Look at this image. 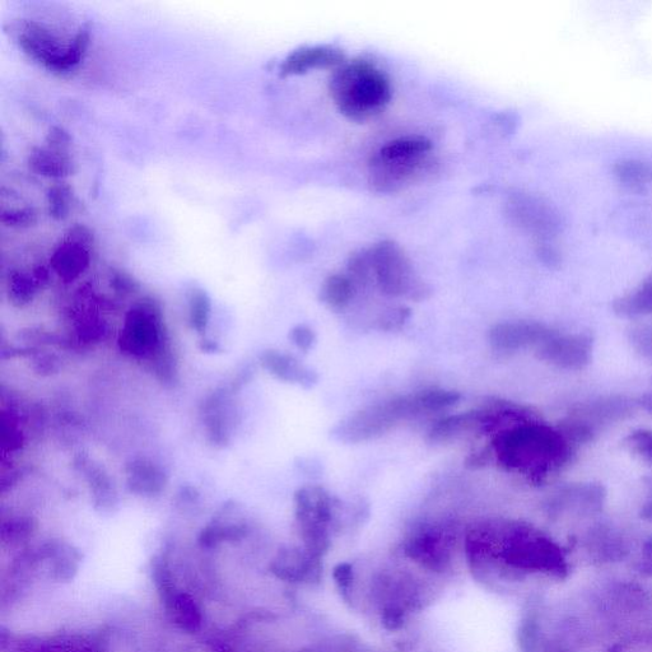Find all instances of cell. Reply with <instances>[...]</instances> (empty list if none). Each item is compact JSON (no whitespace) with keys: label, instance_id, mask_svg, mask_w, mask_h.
<instances>
[{"label":"cell","instance_id":"38","mask_svg":"<svg viewBox=\"0 0 652 652\" xmlns=\"http://www.w3.org/2000/svg\"><path fill=\"white\" fill-rule=\"evenodd\" d=\"M409 316H411V311H409V309L399 307V309H393L386 312V314L381 316L380 320L377 321V324H379L380 330H388V332H390V330L403 328V325L407 323Z\"/></svg>","mask_w":652,"mask_h":652},{"label":"cell","instance_id":"40","mask_svg":"<svg viewBox=\"0 0 652 652\" xmlns=\"http://www.w3.org/2000/svg\"><path fill=\"white\" fill-rule=\"evenodd\" d=\"M553 240L551 241H538L537 242V253L539 258L543 260L544 263L549 265V267H554L561 263V254L560 251L553 245Z\"/></svg>","mask_w":652,"mask_h":652},{"label":"cell","instance_id":"44","mask_svg":"<svg viewBox=\"0 0 652 652\" xmlns=\"http://www.w3.org/2000/svg\"><path fill=\"white\" fill-rule=\"evenodd\" d=\"M202 349L204 352H217L220 351V346L216 342L212 341H203Z\"/></svg>","mask_w":652,"mask_h":652},{"label":"cell","instance_id":"7","mask_svg":"<svg viewBox=\"0 0 652 652\" xmlns=\"http://www.w3.org/2000/svg\"><path fill=\"white\" fill-rule=\"evenodd\" d=\"M337 515V501L324 487L310 484L297 489L296 523L307 552L319 558L328 552Z\"/></svg>","mask_w":652,"mask_h":652},{"label":"cell","instance_id":"35","mask_svg":"<svg viewBox=\"0 0 652 652\" xmlns=\"http://www.w3.org/2000/svg\"><path fill=\"white\" fill-rule=\"evenodd\" d=\"M630 342L633 349L641 355L652 361V328L651 326H641L633 329L630 334Z\"/></svg>","mask_w":652,"mask_h":652},{"label":"cell","instance_id":"19","mask_svg":"<svg viewBox=\"0 0 652 652\" xmlns=\"http://www.w3.org/2000/svg\"><path fill=\"white\" fill-rule=\"evenodd\" d=\"M90 264V246L65 239V237L50 258L51 269L65 283L76 281L86 272Z\"/></svg>","mask_w":652,"mask_h":652},{"label":"cell","instance_id":"23","mask_svg":"<svg viewBox=\"0 0 652 652\" xmlns=\"http://www.w3.org/2000/svg\"><path fill=\"white\" fill-rule=\"evenodd\" d=\"M27 163L32 171L46 178H67L74 172V163L68 153L50 147L32 148Z\"/></svg>","mask_w":652,"mask_h":652},{"label":"cell","instance_id":"6","mask_svg":"<svg viewBox=\"0 0 652 652\" xmlns=\"http://www.w3.org/2000/svg\"><path fill=\"white\" fill-rule=\"evenodd\" d=\"M372 281L383 295L426 300L430 288L417 276L411 260L397 242L385 240L369 249Z\"/></svg>","mask_w":652,"mask_h":652},{"label":"cell","instance_id":"3","mask_svg":"<svg viewBox=\"0 0 652 652\" xmlns=\"http://www.w3.org/2000/svg\"><path fill=\"white\" fill-rule=\"evenodd\" d=\"M118 346L125 356L148 362L161 383H175L178 366L162 306L155 298L143 297L130 307Z\"/></svg>","mask_w":652,"mask_h":652},{"label":"cell","instance_id":"17","mask_svg":"<svg viewBox=\"0 0 652 652\" xmlns=\"http://www.w3.org/2000/svg\"><path fill=\"white\" fill-rule=\"evenodd\" d=\"M246 530L248 525L241 516L240 506L235 502H227L200 534V543L204 547H214L222 542H234L245 537Z\"/></svg>","mask_w":652,"mask_h":652},{"label":"cell","instance_id":"34","mask_svg":"<svg viewBox=\"0 0 652 652\" xmlns=\"http://www.w3.org/2000/svg\"><path fill=\"white\" fill-rule=\"evenodd\" d=\"M110 286L115 293L123 297L135 295L141 288L137 279L124 272V270H113L111 272Z\"/></svg>","mask_w":652,"mask_h":652},{"label":"cell","instance_id":"1","mask_svg":"<svg viewBox=\"0 0 652 652\" xmlns=\"http://www.w3.org/2000/svg\"><path fill=\"white\" fill-rule=\"evenodd\" d=\"M487 449L506 472L542 481L565 467L574 447L558 428L529 417L495 433Z\"/></svg>","mask_w":652,"mask_h":652},{"label":"cell","instance_id":"16","mask_svg":"<svg viewBox=\"0 0 652 652\" xmlns=\"http://www.w3.org/2000/svg\"><path fill=\"white\" fill-rule=\"evenodd\" d=\"M157 580L172 621L185 631H198L202 626V613L192 596L176 590L163 570L157 575Z\"/></svg>","mask_w":652,"mask_h":652},{"label":"cell","instance_id":"18","mask_svg":"<svg viewBox=\"0 0 652 652\" xmlns=\"http://www.w3.org/2000/svg\"><path fill=\"white\" fill-rule=\"evenodd\" d=\"M633 407L635 405L627 398L614 395V397H603L579 404L571 414L584 419L598 430L600 426L622 421L631 416Z\"/></svg>","mask_w":652,"mask_h":652},{"label":"cell","instance_id":"10","mask_svg":"<svg viewBox=\"0 0 652 652\" xmlns=\"http://www.w3.org/2000/svg\"><path fill=\"white\" fill-rule=\"evenodd\" d=\"M593 338L589 334L554 332L535 349L539 360L557 369L580 371L589 366L593 357Z\"/></svg>","mask_w":652,"mask_h":652},{"label":"cell","instance_id":"26","mask_svg":"<svg viewBox=\"0 0 652 652\" xmlns=\"http://www.w3.org/2000/svg\"><path fill=\"white\" fill-rule=\"evenodd\" d=\"M616 314L623 318H637L652 314V274L628 295L618 298L613 304Z\"/></svg>","mask_w":652,"mask_h":652},{"label":"cell","instance_id":"24","mask_svg":"<svg viewBox=\"0 0 652 652\" xmlns=\"http://www.w3.org/2000/svg\"><path fill=\"white\" fill-rule=\"evenodd\" d=\"M358 286L348 273H335L320 288V301L333 311L346 310L356 297Z\"/></svg>","mask_w":652,"mask_h":652},{"label":"cell","instance_id":"42","mask_svg":"<svg viewBox=\"0 0 652 652\" xmlns=\"http://www.w3.org/2000/svg\"><path fill=\"white\" fill-rule=\"evenodd\" d=\"M65 239L79 242V244L87 245L91 248L93 241H95V236H93L91 228L85 225H79L78 223V225L69 228L67 234H65Z\"/></svg>","mask_w":652,"mask_h":652},{"label":"cell","instance_id":"43","mask_svg":"<svg viewBox=\"0 0 652 652\" xmlns=\"http://www.w3.org/2000/svg\"><path fill=\"white\" fill-rule=\"evenodd\" d=\"M640 405L647 412L652 413V394H646L640 399Z\"/></svg>","mask_w":652,"mask_h":652},{"label":"cell","instance_id":"2","mask_svg":"<svg viewBox=\"0 0 652 652\" xmlns=\"http://www.w3.org/2000/svg\"><path fill=\"white\" fill-rule=\"evenodd\" d=\"M460 398L456 391L445 389H425L397 395L349 414L333 428L332 436L343 444L376 440L409 419L446 411L454 407Z\"/></svg>","mask_w":652,"mask_h":652},{"label":"cell","instance_id":"20","mask_svg":"<svg viewBox=\"0 0 652 652\" xmlns=\"http://www.w3.org/2000/svg\"><path fill=\"white\" fill-rule=\"evenodd\" d=\"M169 477L155 461L138 458L127 467V486L138 496L155 497L165 491Z\"/></svg>","mask_w":652,"mask_h":652},{"label":"cell","instance_id":"30","mask_svg":"<svg viewBox=\"0 0 652 652\" xmlns=\"http://www.w3.org/2000/svg\"><path fill=\"white\" fill-rule=\"evenodd\" d=\"M88 45H90V30L87 27H81L76 36L73 37L71 44L68 45L67 50H65L62 60H60L58 73L74 71L85 58Z\"/></svg>","mask_w":652,"mask_h":652},{"label":"cell","instance_id":"14","mask_svg":"<svg viewBox=\"0 0 652 652\" xmlns=\"http://www.w3.org/2000/svg\"><path fill=\"white\" fill-rule=\"evenodd\" d=\"M346 63V58L341 50L332 46H304L292 51L281 64L283 77L301 76V74L318 69H337Z\"/></svg>","mask_w":652,"mask_h":652},{"label":"cell","instance_id":"36","mask_svg":"<svg viewBox=\"0 0 652 652\" xmlns=\"http://www.w3.org/2000/svg\"><path fill=\"white\" fill-rule=\"evenodd\" d=\"M290 339L297 349L302 352H310L316 343L314 330L305 324L296 325L290 332Z\"/></svg>","mask_w":652,"mask_h":652},{"label":"cell","instance_id":"13","mask_svg":"<svg viewBox=\"0 0 652 652\" xmlns=\"http://www.w3.org/2000/svg\"><path fill=\"white\" fill-rule=\"evenodd\" d=\"M17 40L30 58L43 64L49 71L58 73L60 60L68 45L60 44L58 37L48 27L36 21H23Z\"/></svg>","mask_w":652,"mask_h":652},{"label":"cell","instance_id":"41","mask_svg":"<svg viewBox=\"0 0 652 652\" xmlns=\"http://www.w3.org/2000/svg\"><path fill=\"white\" fill-rule=\"evenodd\" d=\"M34 369L41 375L55 374L59 370V358L54 355H40L34 353Z\"/></svg>","mask_w":652,"mask_h":652},{"label":"cell","instance_id":"9","mask_svg":"<svg viewBox=\"0 0 652 652\" xmlns=\"http://www.w3.org/2000/svg\"><path fill=\"white\" fill-rule=\"evenodd\" d=\"M512 221L538 241H551L562 231L561 213L542 198L530 194H516L509 202Z\"/></svg>","mask_w":652,"mask_h":652},{"label":"cell","instance_id":"8","mask_svg":"<svg viewBox=\"0 0 652 652\" xmlns=\"http://www.w3.org/2000/svg\"><path fill=\"white\" fill-rule=\"evenodd\" d=\"M456 546V533L449 524L418 525L405 540V554L413 562L441 571L449 565Z\"/></svg>","mask_w":652,"mask_h":652},{"label":"cell","instance_id":"27","mask_svg":"<svg viewBox=\"0 0 652 652\" xmlns=\"http://www.w3.org/2000/svg\"><path fill=\"white\" fill-rule=\"evenodd\" d=\"M614 176L619 183L632 189H644L652 184V163L642 160H621L613 166Z\"/></svg>","mask_w":652,"mask_h":652},{"label":"cell","instance_id":"29","mask_svg":"<svg viewBox=\"0 0 652 652\" xmlns=\"http://www.w3.org/2000/svg\"><path fill=\"white\" fill-rule=\"evenodd\" d=\"M41 288L34 273H11L8 281V297L13 306L25 307L34 301L37 291Z\"/></svg>","mask_w":652,"mask_h":652},{"label":"cell","instance_id":"22","mask_svg":"<svg viewBox=\"0 0 652 652\" xmlns=\"http://www.w3.org/2000/svg\"><path fill=\"white\" fill-rule=\"evenodd\" d=\"M76 465L85 475L96 509L104 512L113 510L118 505V495L109 474L99 464L87 458L79 459Z\"/></svg>","mask_w":652,"mask_h":652},{"label":"cell","instance_id":"37","mask_svg":"<svg viewBox=\"0 0 652 652\" xmlns=\"http://www.w3.org/2000/svg\"><path fill=\"white\" fill-rule=\"evenodd\" d=\"M35 523L32 519H16L3 526V537L11 540H20L34 533Z\"/></svg>","mask_w":652,"mask_h":652},{"label":"cell","instance_id":"39","mask_svg":"<svg viewBox=\"0 0 652 652\" xmlns=\"http://www.w3.org/2000/svg\"><path fill=\"white\" fill-rule=\"evenodd\" d=\"M71 142V134L63 127H59V125L51 127L48 135H46L48 147L55 149V151L67 152L68 147L71 146Z\"/></svg>","mask_w":652,"mask_h":652},{"label":"cell","instance_id":"12","mask_svg":"<svg viewBox=\"0 0 652 652\" xmlns=\"http://www.w3.org/2000/svg\"><path fill=\"white\" fill-rule=\"evenodd\" d=\"M235 389L232 386L213 391L202 405V419L209 444L223 449L232 440L236 425Z\"/></svg>","mask_w":652,"mask_h":652},{"label":"cell","instance_id":"15","mask_svg":"<svg viewBox=\"0 0 652 652\" xmlns=\"http://www.w3.org/2000/svg\"><path fill=\"white\" fill-rule=\"evenodd\" d=\"M260 365L268 374L283 383L295 384L305 389L314 388L318 384L319 376L315 371L306 367L295 356L276 349L263 352Z\"/></svg>","mask_w":652,"mask_h":652},{"label":"cell","instance_id":"4","mask_svg":"<svg viewBox=\"0 0 652 652\" xmlns=\"http://www.w3.org/2000/svg\"><path fill=\"white\" fill-rule=\"evenodd\" d=\"M329 91L339 113L358 123L383 113L393 97L389 77L365 59L352 60L335 69Z\"/></svg>","mask_w":652,"mask_h":652},{"label":"cell","instance_id":"32","mask_svg":"<svg viewBox=\"0 0 652 652\" xmlns=\"http://www.w3.org/2000/svg\"><path fill=\"white\" fill-rule=\"evenodd\" d=\"M626 445L631 453L645 463L652 465V431L637 430L631 432L626 439Z\"/></svg>","mask_w":652,"mask_h":652},{"label":"cell","instance_id":"11","mask_svg":"<svg viewBox=\"0 0 652 652\" xmlns=\"http://www.w3.org/2000/svg\"><path fill=\"white\" fill-rule=\"evenodd\" d=\"M554 332L556 330L537 321H505L492 326L488 341L493 351L507 356L523 349H537Z\"/></svg>","mask_w":652,"mask_h":652},{"label":"cell","instance_id":"5","mask_svg":"<svg viewBox=\"0 0 652 652\" xmlns=\"http://www.w3.org/2000/svg\"><path fill=\"white\" fill-rule=\"evenodd\" d=\"M432 143L422 135H407L384 144L372 156L370 184L379 193H394L412 183L431 160Z\"/></svg>","mask_w":652,"mask_h":652},{"label":"cell","instance_id":"25","mask_svg":"<svg viewBox=\"0 0 652 652\" xmlns=\"http://www.w3.org/2000/svg\"><path fill=\"white\" fill-rule=\"evenodd\" d=\"M45 553L48 556L50 575L53 579L68 581L77 574L81 554L76 548L67 543L55 542L49 544Z\"/></svg>","mask_w":652,"mask_h":652},{"label":"cell","instance_id":"31","mask_svg":"<svg viewBox=\"0 0 652 652\" xmlns=\"http://www.w3.org/2000/svg\"><path fill=\"white\" fill-rule=\"evenodd\" d=\"M48 207L51 218L55 221H63L69 216L71 212V204L73 199V190L67 184H55L50 186L48 194Z\"/></svg>","mask_w":652,"mask_h":652},{"label":"cell","instance_id":"21","mask_svg":"<svg viewBox=\"0 0 652 652\" xmlns=\"http://www.w3.org/2000/svg\"><path fill=\"white\" fill-rule=\"evenodd\" d=\"M321 558L300 549H287L278 554L273 571L283 580L300 581L316 579L320 572Z\"/></svg>","mask_w":652,"mask_h":652},{"label":"cell","instance_id":"28","mask_svg":"<svg viewBox=\"0 0 652 652\" xmlns=\"http://www.w3.org/2000/svg\"><path fill=\"white\" fill-rule=\"evenodd\" d=\"M189 324L200 335L207 332L212 316V301L202 288L194 287L188 295Z\"/></svg>","mask_w":652,"mask_h":652},{"label":"cell","instance_id":"33","mask_svg":"<svg viewBox=\"0 0 652 652\" xmlns=\"http://www.w3.org/2000/svg\"><path fill=\"white\" fill-rule=\"evenodd\" d=\"M0 220L7 227L27 228L36 225L37 212L32 207L8 209L2 212Z\"/></svg>","mask_w":652,"mask_h":652}]
</instances>
